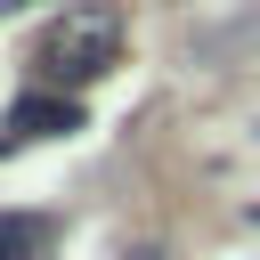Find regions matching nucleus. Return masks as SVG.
Listing matches in <instances>:
<instances>
[{
    "label": "nucleus",
    "instance_id": "obj_1",
    "mask_svg": "<svg viewBox=\"0 0 260 260\" xmlns=\"http://www.w3.org/2000/svg\"><path fill=\"white\" fill-rule=\"evenodd\" d=\"M114 57H122V8L114 0H73L57 24H49V41H41V73L65 89H81V81H98V73H114Z\"/></svg>",
    "mask_w": 260,
    "mask_h": 260
},
{
    "label": "nucleus",
    "instance_id": "obj_2",
    "mask_svg": "<svg viewBox=\"0 0 260 260\" xmlns=\"http://www.w3.org/2000/svg\"><path fill=\"white\" fill-rule=\"evenodd\" d=\"M8 130L16 138H57V130H81V106L73 98H49V89H24L8 106Z\"/></svg>",
    "mask_w": 260,
    "mask_h": 260
},
{
    "label": "nucleus",
    "instance_id": "obj_3",
    "mask_svg": "<svg viewBox=\"0 0 260 260\" xmlns=\"http://www.w3.org/2000/svg\"><path fill=\"white\" fill-rule=\"evenodd\" d=\"M41 244H49V219H32V211L0 219V260H41Z\"/></svg>",
    "mask_w": 260,
    "mask_h": 260
},
{
    "label": "nucleus",
    "instance_id": "obj_4",
    "mask_svg": "<svg viewBox=\"0 0 260 260\" xmlns=\"http://www.w3.org/2000/svg\"><path fill=\"white\" fill-rule=\"evenodd\" d=\"M0 8H24V0H0Z\"/></svg>",
    "mask_w": 260,
    "mask_h": 260
}]
</instances>
